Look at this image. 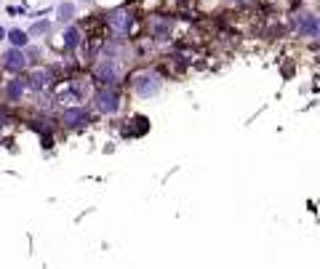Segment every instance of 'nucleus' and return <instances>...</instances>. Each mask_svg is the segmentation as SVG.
Listing matches in <instances>:
<instances>
[{
    "instance_id": "obj_7",
    "label": "nucleus",
    "mask_w": 320,
    "mask_h": 269,
    "mask_svg": "<svg viewBox=\"0 0 320 269\" xmlns=\"http://www.w3.org/2000/svg\"><path fill=\"white\" fill-rule=\"evenodd\" d=\"M59 123L64 128H86L88 123H91V112L86 107H75V104H69L61 109V115H59Z\"/></svg>"
},
{
    "instance_id": "obj_6",
    "label": "nucleus",
    "mask_w": 320,
    "mask_h": 269,
    "mask_svg": "<svg viewBox=\"0 0 320 269\" xmlns=\"http://www.w3.org/2000/svg\"><path fill=\"white\" fill-rule=\"evenodd\" d=\"M56 83V72L54 67H35L32 72L27 75V88L35 91V94H40V91L51 88Z\"/></svg>"
},
{
    "instance_id": "obj_10",
    "label": "nucleus",
    "mask_w": 320,
    "mask_h": 269,
    "mask_svg": "<svg viewBox=\"0 0 320 269\" xmlns=\"http://www.w3.org/2000/svg\"><path fill=\"white\" fill-rule=\"evenodd\" d=\"M27 78L24 75H14L11 80L6 83V99L11 101V104H16V101H22V96L27 94Z\"/></svg>"
},
{
    "instance_id": "obj_16",
    "label": "nucleus",
    "mask_w": 320,
    "mask_h": 269,
    "mask_svg": "<svg viewBox=\"0 0 320 269\" xmlns=\"http://www.w3.org/2000/svg\"><path fill=\"white\" fill-rule=\"evenodd\" d=\"M6 37H8V29H6V27H0V43H3Z\"/></svg>"
},
{
    "instance_id": "obj_12",
    "label": "nucleus",
    "mask_w": 320,
    "mask_h": 269,
    "mask_svg": "<svg viewBox=\"0 0 320 269\" xmlns=\"http://www.w3.org/2000/svg\"><path fill=\"white\" fill-rule=\"evenodd\" d=\"M8 43H11L14 48H27V43H29V32H24V29H19V27H14L11 32H8Z\"/></svg>"
},
{
    "instance_id": "obj_11",
    "label": "nucleus",
    "mask_w": 320,
    "mask_h": 269,
    "mask_svg": "<svg viewBox=\"0 0 320 269\" xmlns=\"http://www.w3.org/2000/svg\"><path fill=\"white\" fill-rule=\"evenodd\" d=\"M61 37H64V51H75L80 43H83V32H80V27H67Z\"/></svg>"
},
{
    "instance_id": "obj_3",
    "label": "nucleus",
    "mask_w": 320,
    "mask_h": 269,
    "mask_svg": "<svg viewBox=\"0 0 320 269\" xmlns=\"http://www.w3.org/2000/svg\"><path fill=\"white\" fill-rule=\"evenodd\" d=\"M91 104H94V109L101 112V115H115L120 109V91L99 86L94 94H91Z\"/></svg>"
},
{
    "instance_id": "obj_15",
    "label": "nucleus",
    "mask_w": 320,
    "mask_h": 269,
    "mask_svg": "<svg viewBox=\"0 0 320 269\" xmlns=\"http://www.w3.org/2000/svg\"><path fill=\"white\" fill-rule=\"evenodd\" d=\"M24 54H27V61H32V64H38V61H40V48H27Z\"/></svg>"
},
{
    "instance_id": "obj_1",
    "label": "nucleus",
    "mask_w": 320,
    "mask_h": 269,
    "mask_svg": "<svg viewBox=\"0 0 320 269\" xmlns=\"http://www.w3.org/2000/svg\"><path fill=\"white\" fill-rule=\"evenodd\" d=\"M94 80L99 83V86H104V88H118L120 86V80H123V67H120V61L118 59H110V56H101L96 64H94Z\"/></svg>"
},
{
    "instance_id": "obj_8",
    "label": "nucleus",
    "mask_w": 320,
    "mask_h": 269,
    "mask_svg": "<svg viewBox=\"0 0 320 269\" xmlns=\"http://www.w3.org/2000/svg\"><path fill=\"white\" fill-rule=\"evenodd\" d=\"M291 24H294V29H296L299 37H315V35H320V22H317V16L307 14V11L294 14V16H291Z\"/></svg>"
},
{
    "instance_id": "obj_17",
    "label": "nucleus",
    "mask_w": 320,
    "mask_h": 269,
    "mask_svg": "<svg viewBox=\"0 0 320 269\" xmlns=\"http://www.w3.org/2000/svg\"><path fill=\"white\" fill-rule=\"evenodd\" d=\"M80 3H88V0H80Z\"/></svg>"
},
{
    "instance_id": "obj_2",
    "label": "nucleus",
    "mask_w": 320,
    "mask_h": 269,
    "mask_svg": "<svg viewBox=\"0 0 320 269\" xmlns=\"http://www.w3.org/2000/svg\"><path fill=\"white\" fill-rule=\"evenodd\" d=\"M104 24L112 35L126 37V35L133 32V27H136V16H133L128 8H112V11L104 14Z\"/></svg>"
},
{
    "instance_id": "obj_14",
    "label": "nucleus",
    "mask_w": 320,
    "mask_h": 269,
    "mask_svg": "<svg viewBox=\"0 0 320 269\" xmlns=\"http://www.w3.org/2000/svg\"><path fill=\"white\" fill-rule=\"evenodd\" d=\"M48 29H51V22H35L29 27V37H40V35H46Z\"/></svg>"
},
{
    "instance_id": "obj_18",
    "label": "nucleus",
    "mask_w": 320,
    "mask_h": 269,
    "mask_svg": "<svg viewBox=\"0 0 320 269\" xmlns=\"http://www.w3.org/2000/svg\"><path fill=\"white\" fill-rule=\"evenodd\" d=\"M317 3H320V0H317Z\"/></svg>"
},
{
    "instance_id": "obj_4",
    "label": "nucleus",
    "mask_w": 320,
    "mask_h": 269,
    "mask_svg": "<svg viewBox=\"0 0 320 269\" xmlns=\"http://www.w3.org/2000/svg\"><path fill=\"white\" fill-rule=\"evenodd\" d=\"M131 88H133V94L136 96L150 99V96H155L160 91V78L155 75V72H150V69H139V72H133L131 75Z\"/></svg>"
},
{
    "instance_id": "obj_9",
    "label": "nucleus",
    "mask_w": 320,
    "mask_h": 269,
    "mask_svg": "<svg viewBox=\"0 0 320 269\" xmlns=\"http://www.w3.org/2000/svg\"><path fill=\"white\" fill-rule=\"evenodd\" d=\"M171 32H173L171 16H152V19H150V37H152V40H158V43H166V40H171Z\"/></svg>"
},
{
    "instance_id": "obj_5",
    "label": "nucleus",
    "mask_w": 320,
    "mask_h": 269,
    "mask_svg": "<svg viewBox=\"0 0 320 269\" xmlns=\"http://www.w3.org/2000/svg\"><path fill=\"white\" fill-rule=\"evenodd\" d=\"M27 54H24V48H8L3 56H0V67H3L8 75H22V72L27 69Z\"/></svg>"
},
{
    "instance_id": "obj_13",
    "label": "nucleus",
    "mask_w": 320,
    "mask_h": 269,
    "mask_svg": "<svg viewBox=\"0 0 320 269\" xmlns=\"http://www.w3.org/2000/svg\"><path fill=\"white\" fill-rule=\"evenodd\" d=\"M56 19H59V22H72V19H75V6H72V3H61L56 8Z\"/></svg>"
}]
</instances>
